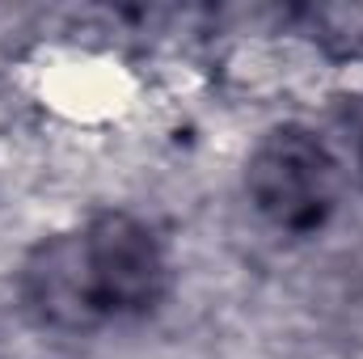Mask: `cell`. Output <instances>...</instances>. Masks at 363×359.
<instances>
[{"label":"cell","mask_w":363,"mask_h":359,"mask_svg":"<svg viewBox=\"0 0 363 359\" xmlns=\"http://www.w3.org/2000/svg\"><path fill=\"white\" fill-rule=\"evenodd\" d=\"M165 287V254L131 216H101L47 237L21 267V296L51 330H93L144 313Z\"/></svg>","instance_id":"cell-1"},{"label":"cell","mask_w":363,"mask_h":359,"mask_svg":"<svg viewBox=\"0 0 363 359\" xmlns=\"http://www.w3.org/2000/svg\"><path fill=\"white\" fill-rule=\"evenodd\" d=\"M245 186L271 224L287 233H313L338 203V165L317 136L283 127L250 153Z\"/></svg>","instance_id":"cell-2"},{"label":"cell","mask_w":363,"mask_h":359,"mask_svg":"<svg viewBox=\"0 0 363 359\" xmlns=\"http://www.w3.org/2000/svg\"><path fill=\"white\" fill-rule=\"evenodd\" d=\"M359 170H363V153H359Z\"/></svg>","instance_id":"cell-3"}]
</instances>
